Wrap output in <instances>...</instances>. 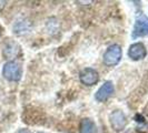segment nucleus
Segmentation results:
<instances>
[{
  "mask_svg": "<svg viewBox=\"0 0 148 133\" xmlns=\"http://www.w3.org/2000/svg\"><path fill=\"white\" fill-rule=\"evenodd\" d=\"M2 75L8 81H19L22 75L21 64L17 61H14V60H10V61L6 62L3 64V68H2Z\"/></svg>",
  "mask_w": 148,
  "mask_h": 133,
  "instance_id": "nucleus-1",
  "label": "nucleus"
},
{
  "mask_svg": "<svg viewBox=\"0 0 148 133\" xmlns=\"http://www.w3.org/2000/svg\"><path fill=\"white\" fill-rule=\"evenodd\" d=\"M121 58H123L121 47L119 44H111L105 51L103 56V62L107 66H115L120 62Z\"/></svg>",
  "mask_w": 148,
  "mask_h": 133,
  "instance_id": "nucleus-2",
  "label": "nucleus"
},
{
  "mask_svg": "<svg viewBox=\"0 0 148 133\" xmlns=\"http://www.w3.org/2000/svg\"><path fill=\"white\" fill-rule=\"evenodd\" d=\"M132 37H133V39L148 37V18L145 15L139 16L136 19Z\"/></svg>",
  "mask_w": 148,
  "mask_h": 133,
  "instance_id": "nucleus-3",
  "label": "nucleus"
},
{
  "mask_svg": "<svg viewBox=\"0 0 148 133\" xmlns=\"http://www.w3.org/2000/svg\"><path fill=\"white\" fill-rule=\"evenodd\" d=\"M129 59L133 61H140L144 60L147 56V49L143 42H135L130 44L127 52Z\"/></svg>",
  "mask_w": 148,
  "mask_h": 133,
  "instance_id": "nucleus-4",
  "label": "nucleus"
},
{
  "mask_svg": "<svg viewBox=\"0 0 148 133\" xmlns=\"http://www.w3.org/2000/svg\"><path fill=\"white\" fill-rule=\"evenodd\" d=\"M79 80L82 84L87 87H91V86H95L99 81V73L97 70L92 68H85L79 73Z\"/></svg>",
  "mask_w": 148,
  "mask_h": 133,
  "instance_id": "nucleus-5",
  "label": "nucleus"
},
{
  "mask_svg": "<svg viewBox=\"0 0 148 133\" xmlns=\"http://www.w3.org/2000/svg\"><path fill=\"white\" fill-rule=\"evenodd\" d=\"M115 92V87L112 81H106L101 84L95 93V100L98 102H105L110 98Z\"/></svg>",
  "mask_w": 148,
  "mask_h": 133,
  "instance_id": "nucleus-6",
  "label": "nucleus"
},
{
  "mask_svg": "<svg viewBox=\"0 0 148 133\" xmlns=\"http://www.w3.org/2000/svg\"><path fill=\"white\" fill-rule=\"evenodd\" d=\"M110 124L114 130L116 131H121L127 124V118L125 113L121 110H115L109 117Z\"/></svg>",
  "mask_w": 148,
  "mask_h": 133,
  "instance_id": "nucleus-7",
  "label": "nucleus"
},
{
  "mask_svg": "<svg viewBox=\"0 0 148 133\" xmlns=\"http://www.w3.org/2000/svg\"><path fill=\"white\" fill-rule=\"evenodd\" d=\"M79 133H97L95 122L90 119H82L79 126Z\"/></svg>",
  "mask_w": 148,
  "mask_h": 133,
  "instance_id": "nucleus-8",
  "label": "nucleus"
},
{
  "mask_svg": "<svg viewBox=\"0 0 148 133\" xmlns=\"http://www.w3.org/2000/svg\"><path fill=\"white\" fill-rule=\"evenodd\" d=\"M19 51H20V47L18 44L16 42H9V43L6 44L3 53L7 57V59H12L19 53Z\"/></svg>",
  "mask_w": 148,
  "mask_h": 133,
  "instance_id": "nucleus-9",
  "label": "nucleus"
},
{
  "mask_svg": "<svg viewBox=\"0 0 148 133\" xmlns=\"http://www.w3.org/2000/svg\"><path fill=\"white\" fill-rule=\"evenodd\" d=\"M17 133H31V131L28 130V129H20Z\"/></svg>",
  "mask_w": 148,
  "mask_h": 133,
  "instance_id": "nucleus-10",
  "label": "nucleus"
},
{
  "mask_svg": "<svg viewBox=\"0 0 148 133\" xmlns=\"http://www.w3.org/2000/svg\"><path fill=\"white\" fill-rule=\"evenodd\" d=\"M6 1H0V10H2L3 8H5V6H6Z\"/></svg>",
  "mask_w": 148,
  "mask_h": 133,
  "instance_id": "nucleus-11",
  "label": "nucleus"
},
{
  "mask_svg": "<svg viewBox=\"0 0 148 133\" xmlns=\"http://www.w3.org/2000/svg\"><path fill=\"white\" fill-rule=\"evenodd\" d=\"M38 133H45V132H38Z\"/></svg>",
  "mask_w": 148,
  "mask_h": 133,
  "instance_id": "nucleus-12",
  "label": "nucleus"
}]
</instances>
